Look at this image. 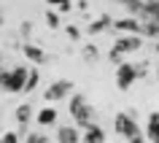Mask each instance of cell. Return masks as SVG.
<instances>
[{
	"label": "cell",
	"mask_w": 159,
	"mask_h": 143,
	"mask_svg": "<svg viewBox=\"0 0 159 143\" xmlns=\"http://www.w3.org/2000/svg\"><path fill=\"white\" fill-rule=\"evenodd\" d=\"M30 35H33V22H22V25H19V38H30Z\"/></svg>",
	"instance_id": "cell-21"
},
{
	"label": "cell",
	"mask_w": 159,
	"mask_h": 143,
	"mask_svg": "<svg viewBox=\"0 0 159 143\" xmlns=\"http://www.w3.org/2000/svg\"><path fill=\"white\" fill-rule=\"evenodd\" d=\"M113 49L121 51V54H132V51H140L143 49V38L138 33H121L113 43Z\"/></svg>",
	"instance_id": "cell-6"
},
{
	"label": "cell",
	"mask_w": 159,
	"mask_h": 143,
	"mask_svg": "<svg viewBox=\"0 0 159 143\" xmlns=\"http://www.w3.org/2000/svg\"><path fill=\"white\" fill-rule=\"evenodd\" d=\"M105 138H108V135H105V130H102L97 122H92L89 127H84V132H81V141H86V143H102Z\"/></svg>",
	"instance_id": "cell-13"
},
{
	"label": "cell",
	"mask_w": 159,
	"mask_h": 143,
	"mask_svg": "<svg viewBox=\"0 0 159 143\" xmlns=\"http://www.w3.org/2000/svg\"><path fill=\"white\" fill-rule=\"evenodd\" d=\"M108 30H113V19H111L108 14H100L97 19H92V22H89L86 35H102V33H108Z\"/></svg>",
	"instance_id": "cell-12"
},
{
	"label": "cell",
	"mask_w": 159,
	"mask_h": 143,
	"mask_svg": "<svg viewBox=\"0 0 159 143\" xmlns=\"http://www.w3.org/2000/svg\"><path fill=\"white\" fill-rule=\"evenodd\" d=\"M135 81H138V67L135 62H119L116 65V89L119 92H127L132 89Z\"/></svg>",
	"instance_id": "cell-5"
},
{
	"label": "cell",
	"mask_w": 159,
	"mask_h": 143,
	"mask_svg": "<svg viewBox=\"0 0 159 143\" xmlns=\"http://www.w3.org/2000/svg\"><path fill=\"white\" fill-rule=\"evenodd\" d=\"M57 122H59V111L54 108V103H46L43 108L35 111V124L43 127V130H46V127H54Z\"/></svg>",
	"instance_id": "cell-8"
},
{
	"label": "cell",
	"mask_w": 159,
	"mask_h": 143,
	"mask_svg": "<svg viewBox=\"0 0 159 143\" xmlns=\"http://www.w3.org/2000/svg\"><path fill=\"white\" fill-rule=\"evenodd\" d=\"M108 62H111V65H119V62H124V54L116 51V49H111L108 51Z\"/></svg>",
	"instance_id": "cell-23"
},
{
	"label": "cell",
	"mask_w": 159,
	"mask_h": 143,
	"mask_svg": "<svg viewBox=\"0 0 159 143\" xmlns=\"http://www.w3.org/2000/svg\"><path fill=\"white\" fill-rule=\"evenodd\" d=\"M41 84V65H30V73H27V84H25V92H35Z\"/></svg>",
	"instance_id": "cell-15"
},
{
	"label": "cell",
	"mask_w": 159,
	"mask_h": 143,
	"mask_svg": "<svg viewBox=\"0 0 159 143\" xmlns=\"http://www.w3.org/2000/svg\"><path fill=\"white\" fill-rule=\"evenodd\" d=\"M25 141L27 143H46L49 138H46V132H30V130H27V132H25Z\"/></svg>",
	"instance_id": "cell-19"
},
{
	"label": "cell",
	"mask_w": 159,
	"mask_h": 143,
	"mask_svg": "<svg viewBox=\"0 0 159 143\" xmlns=\"http://www.w3.org/2000/svg\"><path fill=\"white\" fill-rule=\"evenodd\" d=\"M157 81H159V65H157Z\"/></svg>",
	"instance_id": "cell-27"
},
{
	"label": "cell",
	"mask_w": 159,
	"mask_h": 143,
	"mask_svg": "<svg viewBox=\"0 0 159 143\" xmlns=\"http://www.w3.org/2000/svg\"><path fill=\"white\" fill-rule=\"evenodd\" d=\"M14 122H16L19 132L25 135L27 127H30V122H35V108H33V103H19L16 111H14Z\"/></svg>",
	"instance_id": "cell-7"
},
{
	"label": "cell",
	"mask_w": 159,
	"mask_h": 143,
	"mask_svg": "<svg viewBox=\"0 0 159 143\" xmlns=\"http://www.w3.org/2000/svg\"><path fill=\"white\" fill-rule=\"evenodd\" d=\"M157 54H159V41H157Z\"/></svg>",
	"instance_id": "cell-28"
},
{
	"label": "cell",
	"mask_w": 159,
	"mask_h": 143,
	"mask_svg": "<svg viewBox=\"0 0 159 143\" xmlns=\"http://www.w3.org/2000/svg\"><path fill=\"white\" fill-rule=\"evenodd\" d=\"M67 111H70V119H73L81 130L89 127L92 122H97V111H94V105L86 100V95H81V92H73L70 97H67Z\"/></svg>",
	"instance_id": "cell-1"
},
{
	"label": "cell",
	"mask_w": 159,
	"mask_h": 143,
	"mask_svg": "<svg viewBox=\"0 0 159 143\" xmlns=\"http://www.w3.org/2000/svg\"><path fill=\"white\" fill-rule=\"evenodd\" d=\"M27 73H30V67H27V65H16V67H11V70H6L3 78H0V89H3V92H8V95L25 92Z\"/></svg>",
	"instance_id": "cell-3"
},
{
	"label": "cell",
	"mask_w": 159,
	"mask_h": 143,
	"mask_svg": "<svg viewBox=\"0 0 159 143\" xmlns=\"http://www.w3.org/2000/svg\"><path fill=\"white\" fill-rule=\"evenodd\" d=\"M3 22H6V16H3V11H0V27H3Z\"/></svg>",
	"instance_id": "cell-26"
},
{
	"label": "cell",
	"mask_w": 159,
	"mask_h": 143,
	"mask_svg": "<svg viewBox=\"0 0 159 143\" xmlns=\"http://www.w3.org/2000/svg\"><path fill=\"white\" fill-rule=\"evenodd\" d=\"M0 59H3V51H0Z\"/></svg>",
	"instance_id": "cell-29"
},
{
	"label": "cell",
	"mask_w": 159,
	"mask_h": 143,
	"mask_svg": "<svg viewBox=\"0 0 159 143\" xmlns=\"http://www.w3.org/2000/svg\"><path fill=\"white\" fill-rule=\"evenodd\" d=\"M113 30H116V33H138L140 35L143 22L135 19V16H121V19H113Z\"/></svg>",
	"instance_id": "cell-11"
},
{
	"label": "cell",
	"mask_w": 159,
	"mask_h": 143,
	"mask_svg": "<svg viewBox=\"0 0 159 143\" xmlns=\"http://www.w3.org/2000/svg\"><path fill=\"white\" fill-rule=\"evenodd\" d=\"M6 70H8V67H6V62L0 59V78H3V73H6Z\"/></svg>",
	"instance_id": "cell-25"
},
{
	"label": "cell",
	"mask_w": 159,
	"mask_h": 143,
	"mask_svg": "<svg viewBox=\"0 0 159 143\" xmlns=\"http://www.w3.org/2000/svg\"><path fill=\"white\" fill-rule=\"evenodd\" d=\"M75 92V84L70 81V78H57V81H51L46 89H43V100L46 103H62V100H67L70 95Z\"/></svg>",
	"instance_id": "cell-4"
},
{
	"label": "cell",
	"mask_w": 159,
	"mask_h": 143,
	"mask_svg": "<svg viewBox=\"0 0 159 143\" xmlns=\"http://www.w3.org/2000/svg\"><path fill=\"white\" fill-rule=\"evenodd\" d=\"M22 138H25V135L19 132V130H11V132H6L3 138H0V141H3V143H19Z\"/></svg>",
	"instance_id": "cell-20"
},
{
	"label": "cell",
	"mask_w": 159,
	"mask_h": 143,
	"mask_svg": "<svg viewBox=\"0 0 159 143\" xmlns=\"http://www.w3.org/2000/svg\"><path fill=\"white\" fill-rule=\"evenodd\" d=\"M113 130H116L119 138H124L129 143H140L143 141V132H140V127H138L135 111H119L116 119H113Z\"/></svg>",
	"instance_id": "cell-2"
},
{
	"label": "cell",
	"mask_w": 159,
	"mask_h": 143,
	"mask_svg": "<svg viewBox=\"0 0 159 143\" xmlns=\"http://www.w3.org/2000/svg\"><path fill=\"white\" fill-rule=\"evenodd\" d=\"M22 54L30 59V65H46V62H49V54H46L41 46H35V43H25V46H22Z\"/></svg>",
	"instance_id": "cell-10"
},
{
	"label": "cell",
	"mask_w": 159,
	"mask_h": 143,
	"mask_svg": "<svg viewBox=\"0 0 159 143\" xmlns=\"http://www.w3.org/2000/svg\"><path fill=\"white\" fill-rule=\"evenodd\" d=\"M135 67H138V78H146V76H148V62H138V65H135Z\"/></svg>",
	"instance_id": "cell-24"
},
{
	"label": "cell",
	"mask_w": 159,
	"mask_h": 143,
	"mask_svg": "<svg viewBox=\"0 0 159 143\" xmlns=\"http://www.w3.org/2000/svg\"><path fill=\"white\" fill-rule=\"evenodd\" d=\"M146 138L159 143V111H151L148 119H146Z\"/></svg>",
	"instance_id": "cell-14"
},
{
	"label": "cell",
	"mask_w": 159,
	"mask_h": 143,
	"mask_svg": "<svg viewBox=\"0 0 159 143\" xmlns=\"http://www.w3.org/2000/svg\"><path fill=\"white\" fill-rule=\"evenodd\" d=\"M46 6H49V8H57L59 14H67V11L73 8V3H70V0H46Z\"/></svg>",
	"instance_id": "cell-18"
},
{
	"label": "cell",
	"mask_w": 159,
	"mask_h": 143,
	"mask_svg": "<svg viewBox=\"0 0 159 143\" xmlns=\"http://www.w3.org/2000/svg\"><path fill=\"white\" fill-rule=\"evenodd\" d=\"M65 35L70 38V41H81V30H78L75 25H67L65 27Z\"/></svg>",
	"instance_id": "cell-22"
},
{
	"label": "cell",
	"mask_w": 159,
	"mask_h": 143,
	"mask_svg": "<svg viewBox=\"0 0 159 143\" xmlns=\"http://www.w3.org/2000/svg\"><path fill=\"white\" fill-rule=\"evenodd\" d=\"M43 22H46V27H51V30H59V27H62L57 8H49V11H46V14H43Z\"/></svg>",
	"instance_id": "cell-17"
},
{
	"label": "cell",
	"mask_w": 159,
	"mask_h": 143,
	"mask_svg": "<svg viewBox=\"0 0 159 143\" xmlns=\"http://www.w3.org/2000/svg\"><path fill=\"white\" fill-rule=\"evenodd\" d=\"M81 57H84L86 65H92V62H97V59H100V49H97L94 43H86L84 49H81Z\"/></svg>",
	"instance_id": "cell-16"
},
{
	"label": "cell",
	"mask_w": 159,
	"mask_h": 143,
	"mask_svg": "<svg viewBox=\"0 0 159 143\" xmlns=\"http://www.w3.org/2000/svg\"><path fill=\"white\" fill-rule=\"evenodd\" d=\"M57 141L59 143H78L81 141V130H78V124H59L57 127Z\"/></svg>",
	"instance_id": "cell-9"
}]
</instances>
